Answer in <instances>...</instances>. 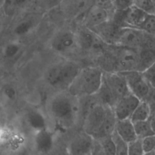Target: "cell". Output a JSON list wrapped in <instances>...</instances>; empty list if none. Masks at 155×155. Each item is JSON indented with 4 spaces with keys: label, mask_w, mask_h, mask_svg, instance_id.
Segmentation results:
<instances>
[{
    "label": "cell",
    "mask_w": 155,
    "mask_h": 155,
    "mask_svg": "<svg viewBox=\"0 0 155 155\" xmlns=\"http://www.w3.org/2000/svg\"><path fill=\"white\" fill-rule=\"evenodd\" d=\"M104 72L100 68H81L68 89L71 95L79 98L96 95L102 82Z\"/></svg>",
    "instance_id": "cell-1"
},
{
    "label": "cell",
    "mask_w": 155,
    "mask_h": 155,
    "mask_svg": "<svg viewBox=\"0 0 155 155\" xmlns=\"http://www.w3.org/2000/svg\"><path fill=\"white\" fill-rule=\"evenodd\" d=\"M48 109L55 120L62 125H70L79 114V99L68 92L60 93L51 99Z\"/></svg>",
    "instance_id": "cell-2"
},
{
    "label": "cell",
    "mask_w": 155,
    "mask_h": 155,
    "mask_svg": "<svg viewBox=\"0 0 155 155\" xmlns=\"http://www.w3.org/2000/svg\"><path fill=\"white\" fill-rule=\"evenodd\" d=\"M81 69L79 65L74 61H62L48 69L45 79L53 88L68 90Z\"/></svg>",
    "instance_id": "cell-3"
},
{
    "label": "cell",
    "mask_w": 155,
    "mask_h": 155,
    "mask_svg": "<svg viewBox=\"0 0 155 155\" xmlns=\"http://www.w3.org/2000/svg\"><path fill=\"white\" fill-rule=\"evenodd\" d=\"M119 73L125 78L130 92L140 101H145L152 87L145 79L142 73L132 71Z\"/></svg>",
    "instance_id": "cell-4"
},
{
    "label": "cell",
    "mask_w": 155,
    "mask_h": 155,
    "mask_svg": "<svg viewBox=\"0 0 155 155\" xmlns=\"http://www.w3.org/2000/svg\"><path fill=\"white\" fill-rule=\"evenodd\" d=\"M114 51L115 73L137 71L139 64L137 50L117 47Z\"/></svg>",
    "instance_id": "cell-5"
},
{
    "label": "cell",
    "mask_w": 155,
    "mask_h": 155,
    "mask_svg": "<svg viewBox=\"0 0 155 155\" xmlns=\"http://www.w3.org/2000/svg\"><path fill=\"white\" fill-rule=\"evenodd\" d=\"M25 144V137L15 130L0 125V149L10 153L20 151Z\"/></svg>",
    "instance_id": "cell-6"
},
{
    "label": "cell",
    "mask_w": 155,
    "mask_h": 155,
    "mask_svg": "<svg viewBox=\"0 0 155 155\" xmlns=\"http://www.w3.org/2000/svg\"><path fill=\"white\" fill-rule=\"evenodd\" d=\"M146 36L147 33L139 28L121 27L116 46L138 51Z\"/></svg>",
    "instance_id": "cell-7"
},
{
    "label": "cell",
    "mask_w": 155,
    "mask_h": 155,
    "mask_svg": "<svg viewBox=\"0 0 155 155\" xmlns=\"http://www.w3.org/2000/svg\"><path fill=\"white\" fill-rule=\"evenodd\" d=\"M108 108L99 102L95 104L84 117V132L93 137L103 122Z\"/></svg>",
    "instance_id": "cell-8"
},
{
    "label": "cell",
    "mask_w": 155,
    "mask_h": 155,
    "mask_svg": "<svg viewBox=\"0 0 155 155\" xmlns=\"http://www.w3.org/2000/svg\"><path fill=\"white\" fill-rule=\"evenodd\" d=\"M112 12L94 1L93 5L89 8L83 21L85 27L92 29L111 20ZM115 13V12H113Z\"/></svg>",
    "instance_id": "cell-9"
},
{
    "label": "cell",
    "mask_w": 155,
    "mask_h": 155,
    "mask_svg": "<svg viewBox=\"0 0 155 155\" xmlns=\"http://www.w3.org/2000/svg\"><path fill=\"white\" fill-rule=\"evenodd\" d=\"M102 83L117 101L130 92L125 78L119 73H104Z\"/></svg>",
    "instance_id": "cell-10"
},
{
    "label": "cell",
    "mask_w": 155,
    "mask_h": 155,
    "mask_svg": "<svg viewBox=\"0 0 155 155\" xmlns=\"http://www.w3.org/2000/svg\"><path fill=\"white\" fill-rule=\"evenodd\" d=\"M52 49L59 53L70 52L79 47L76 34L70 30H63L57 33L51 42Z\"/></svg>",
    "instance_id": "cell-11"
},
{
    "label": "cell",
    "mask_w": 155,
    "mask_h": 155,
    "mask_svg": "<svg viewBox=\"0 0 155 155\" xmlns=\"http://www.w3.org/2000/svg\"><path fill=\"white\" fill-rule=\"evenodd\" d=\"M139 72H143L155 62V36L147 33L145 39L138 50Z\"/></svg>",
    "instance_id": "cell-12"
},
{
    "label": "cell",
    "mask_w": 155,
    "mask_h": 155,
    "mask_svg": "<svg viewBox=\"0 0 155 155\" xmlns=\"http://www.w3.org/2000/svg\"><path fill=\"white\" fill-rule=\"evenodd\" d=\"M140 102L131 93L120 98L113 109L117 120L130 119Z\"/></svg>",
    "instance_id": "cell-13"
},
{
    "label": "cell",
    "mask_w": 155,
    "mask_h": 155,
    "mask_svg": "<svg viewBox=\"0 0 155 155\" xmlns=\"http://www.w3.org/2000/svg\"><path fill=\"white\" fill-rule=\"evenodd\" d=\"M54 143V135L48 128L33 133V146L40 154L49 153Z\"/></svg>",
    "instance_id": "cell-14"
},
{
    "label": "cell",
    "mask_w": 155,
    "mask_h": 155,
    "mask_svg": "<svg viewBox=\"0 0 155 155\" xmlns=\"http://www.w3.org/2000/svg\"><path fill=\"white\" fill-rule=\"evenodd\" d=\"M94 139L85 132L76 135L70 142L68 155H90Z\"/></svg>",
    "instance_id": "cell-15"
},
{
    "label": "cell",
    "mask_w": 155,
    "mask_h": 155,
    "mask_svg": "<svg viewBox=\"0 0 155 155\" xmlns=\"http://www.w3.org/2000/svg\"><path fill=\"white\" fill-rule=\"evenodd\" d=\"M120 28L111 20L90 30L105 44L116 46Z\"/></svg>",
    "instance_id": "cell-16"
},
{
    "label": "cell",
    "mask_w": 155,
    "mask_h": 155,
    "mask_svg": "<svg viewBox=\"0 0 155 155\" xmlns=\"http://www.w3.org/2000/svg\"><path fill=\"white\" fill-rule=\"evenodd\" d=\"M78 45L85 50H102L105 44L92 30L86 27L81 29L76 34Z\"/></svg>",
    "instance_id": "cell-17"
},
{
    "label": "cell",
    "mask_w": 155,
    "mask_h": 155,
    "mask_svg": "<svg viewBox=\"0 0 155 155\" xmlns=\"http://www.w3.org/2000/svg\"><path fill=\"white\" fill-rule=\"evenodd\" d=\"M115 12H117L120 14L121 19L120 21H121L125 24L124 27L140 28L147 16L148 15L134 5V4L125 11Z\"/></svg>",
    "instance_id": "cell-18"
},
{
    "label": "cell",
    "mask_w": 155,
    "mask_h": 155,
    "mask_svg": "<svg viewBox=\"0 0 155 155\" xmlns=\"http://www.w3.org/2000/svg\"><path fill=\"white\" fill-rule=\"evenodd\" d=\"M117 119L114 114L113 110L108 108L105 117L101 125L93 136V138L97 140H100L105 137L111 136L115 130Z\"/></svg>",
    "instance_id": "cell-19"
},
{
    "label": "cell",
    "mask_w": 155,
    "mask_h": 155,
    "mask_svg": "<svg viewBox=\"0 0 155 155\" xmlns=\"http://www.w3.org/2000/svg\"><path fill=\"white\" fill-rule=\"evenodd\" d=\"M114 131L127 143L137 139L133 123L130 119L117 120Z\"/></svg>",
    "instance_id": "cell-20"
},
{
    "label": "cell",
    "mask_w": 155,
    "mask_h": 155,
    "mask_svg": "<svg viewBox=\"0 0 155 155\" xmlns=\"http://www.w3.org/2000/svg\"><path fill=\"white\" fill-rule=\"evenodd\" d=\"M26 120L33 133L48 128L45 116L38 110L30 111L27 115Z\"/></svg>",
    "instance_id": "cell-21"
},
{
    "label": "cell",
    "mask_w": 155,
    "mask_h": 155,
    "mask_svg": "<svg viewBox=\"0 0 155 155\" xmlns=\"http://www.w3.org/2000/svg\"><path fill=\"white\" fill-rule=\"evenodd\" d=\"M151 116V110L148 103L141 101L131 114L130 119L133 123L148 120Z\"/></svg>",
    "instance_id": "cell-22"
},
{
    "label": "cell",
    "mask_w": 155,
    "mask_h": 155,
    "mask_svg": "<svg viewBox=\"0 0 155 155\" xmlns=\"http://www.w3.org/2000/svg\"><path fill=\"white\" fill-rule=\"evenodd\" d=\"M133 125L137 139H142L147 136L154 134L151 128L148 120L136 122L133 123Z\"/></svg>",
    "instance_id": "cell-23"
},
{
    "label": "cell",
    "mask_w": 155,
    "mask_h": 155,
    "mask_svg": "<svg viewBox=\"0 0 155 155\" xmlns=\"http://www.w3.org/2000/svg\"><path fill=\"white\" fill-rule=\"evenodd\" d=\"M133 4L149 15H155V0H136Z\"/></svg>",
    "instance_id": "cell-24"
},
{
    "label": "cell",
    "mask_w": 155,
    "mask_h": 155,
    "mask_svg": "<svg viewBox=\"0 0 155 155\" xmlns=\"http://www.w3.org/2000/svg\"><path fill=\"white\" fill-rule=\"evenodd\" d=\"M116 145L115 155H128V143L121 139L115 131L111 135Z\"/></svg>",
    "instance_id": "cell-25"
},
{
    "label": "cell",
    "mask_w": 155,
    "mask_h": 155,
    "mask_svg": "<svg viewBox=\"0 0 155 155\" xmlns=\"http://www.w3.org/2000/svg\"><path fill=\"white\" fill-rule=\"evenodd\" d=\"M98 141L102 146L105 155H115L116 145L111 136Z\"/></svg>",
    "instance_id": "cell-26"
},
{
    "label": "cell",
    "mask_w": 155,
    "mask_h": 155,
    "mask_svg": "<svg viewBox=\"0 0 155 155\" xmlns=\"http://www.w3.org/2000/svg\"><path fill=\"white\" fill-rule=\"evenodd\" d=\"M145 33L155 36V15H148L140 28Z\"/></svg>",
    "instance_id": "cell-27"
},
{
    "label": "cell",
    "mask_w": 155,
    "mask_h": 155,
    "mask_svg": "<svg viewBox=\"0 0 155 155\" xmlns=\"http://www.w3.org/2000/svg\"><path fill=\"white\" fill-rule=\"evenodd\" d=\"M141 139H137L128 143V155H143Z\"/></svg>",
    "instance_id": "cell-28"
},
{
    "label": "cell",
    "mask_w": 155,
    "mask_h": 155,
    "mask_svg": "<svg viewBox=\"0 0 155 155\" xmlns=\"http://www.w3.org/2000/svg\"><path fill=\"white\" fill-rule=\"evenodd\" d=\"M20 49V45L18 43L10 42L6 45L4 49V56L7 58H13L19 53Z\"/></svg>",
    "instance_id": "cell-29"
},
{
    "label": "cell",
    "mask_w": 155,
    "mask_h": 155,
    "mask_svg": "<svg viewBox=\"0 0 155 155\" xmlns=\"http://www.w3.org/2000/svg\"><path fill=\"white\" fill-rule=\"evenodd\" d=\"M141 142L144 153L151 152L155 150V134L141 139Z\"/></svg>",
    "instance_id": "cell-30"
},
{
    "label": "cell",
    "mask_w": 155,
    "mask_h": 155,
    "mask_svg": "<svg viewBox=\"0 0 155 155\" xmlns=\"http://www.w3.org/2000/svg\"><path fill=\"white\" fill-rule=\"evenodd\" d=\"M142 73L150 86L152 88H155V62Z\"/></svg>",
    "instance_id": "cell-31"
},
{
    "label": "cell",
    "mask_w": 155,
    "mask_h": 155,
    "mask_svg": "<svg viewBox=\"0 0 155 155\" xmlns=\"http://www.w3.org/2000/svg\"><path fill=\"white\" fill-rule=\"evenodd\" d=\"M113 4L115 11L123 12L129 8L133 4V1H114Z\"/></svg>",
    "instance_id": "cell-32"
},
{
    "label": "cell",
    "mask_w": 155,
    "mask_h": 155,
    "mask_svg": "<svg viewBox=\"0 0 155 155\" xmlns=\"http://www.w3.org/2000/svg\"><path fill=\"white\" fill-rule=\"evenodd\" d=\"M31 27V23L25 21L19 23L15 28V31L18 35H24L27 33Z\"/></svg>",
    "instance_id": "cell-33"
},
{
    "label": "cell",
    "mask_w": 155,
    "mask_h": 155,
    "mask_svg": "<svg viewBox=\"0 0 155 155\" xmlns=\"http://www.w3.org/2000/svg\"><path fill=\"white\" fill-rule=\"evenodd\" d=\"M3 94L6 99L8 100H13L16 97L17 91L15 88L13 86L7 85L4 88Z\"/></svg>",
    "instance_id": "cell-34"
},
{
    "label": "cell",
    "mask_w": 155,
    "mask_h": 155,
    "mask_svg": "<svg viewBox=\"0 0 155 155\" xmlns=\"http://www.w3.org/2000/svg\"><path fill=\"white\" fill-rule=\"evenodd\" d=\"M151 110V114L155 113V88H152L148 97L145 100Z\"/></svg>",
    "instance_id": "cell-35"
},
{
    "label": "cell",
    "mask_w": 155,
    "mask_h": 155,
    "mask_svg": "<svg viewBox=\"0 0 155 155\" xmlns=\"http://www.w3.org/2000/svg\"><path fill=\"white\" fill-rule=\"evenodd\" d=\"M90 155H105L100 142L97 140L94 139Z\"/></svg>",
    "instance_id": "cell-36"
},
{
    "label": "cell",
    "mask_w": 155,
    "mask_h": 155,
    "mask_svg": "<svg viewBox=\"0 0 155 155\" xmlns=\"http://www.w3.org/2000/svg\"><path fill=\"white\" fill-rule=\"evenodd\" d=\"M151 128L155 134V113L154 114H151L150 118L148 119Z\"/></svg>",
    "instance_id": "cell-37"
},
{
    "label": "cell",
    "mask_w": 155,
    "mask_h": 155,
    "mask_svg": "<svg viewBox=\"0 0 155 155\" xmlns=\"http://www.w3.org/2000/svg\"><path fill=\"white\" fill-rule=\"evenodd\" d=\"M143 155H155L154 151H151V152H148V153H145Z\"/></svg>",
    "instance_id": "cell-38"
},
{
    "label": "cell",
    "mask_w": 155,
    "mask_h": 155,
    "mask_svg": "<svg viewBox=\"0 0 155 155\" xmlns=\"http://www.w3.org/2000/svg\"><path fill=\"white\" fill-rule=\"evenodd\" d=\"M154 153H155V150H154Z\"/></svg>",
    "instance_id": "cell-39"
},
{
    "label": "cell",
    "mask_w": 155,
    "mask_h": 155,
    "mask_svg": "<svg viewBox=\"0 0 155 155\" xmlns=\"http://www.w3.org/2000/svg\"><path fill=\"white\" fill-rule=\"evenodd\" d=\"M15 155H18V154H15Z\"/></svg>",
    "instance_id": "cell-40"
}]
</instances>
